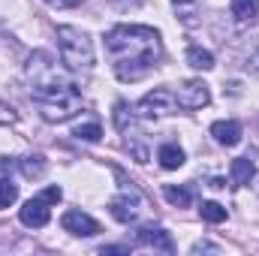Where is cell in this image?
Masks as SVG:
<instances>
[{
  "label": "cell",
  "mask_w": 259,
  "mask_h": 256,
  "mask_svg": "<svg viewBox=\"0 0 259 256\" xmlns=\"http://www.w3.org/2000/svg\"><path fill=\"white\" fill-rule=\"evenodd\" d=\"M106 52L121 81H139L160 61V33L145 24H118L106 33Z\"/></svg>",
  "instance_id": "1"
},
{
  "label": "cell",
  "mask_w": 259,
  "mask_h": 256,
  "mask_svg": "<svg viewBox=\"0 0 259 256\" xmlns=\"http://www.w3.org/2000/svg\"><path fill=\"white\" fill-rule=\"evenodd\" d=\"M27 72H30V78H33L30 97H33V103L39 106V112H42L46 121H66V118H72V115L81 109V94L75 91L72 81H64V78L55 72V66L49 64L46 55L30 58Z\"/></svg>",
  "instance_id": "2"
},
{
  "label": "cell",
  "mask_w": 259,
  "mask_h": 256,
  "mask_svg": "<svg viewBox=\"0 0 259 256\" xmlns=\"http://www.w3.org/2000/svg\"><path fill=\"white\" fill-rule=\"evenodd\" d=\"M58 49H61V58L69 69H91L94 66V42L84 30L78 27H58Z\"/></svg>",
  "instance_id": "3"
},
{
  "label": "cell",
  "mask_w": 259,
  "mask_h": 256,
  "mask_svg": "<svg viewBox=\"0 0 259 256\" xmlns=\"http://www.w3.org/2000/svg\"><path fill=\"white\" fill-rule=\"evenodd\" d=\"M178 109H181L178 97H175L172 91H166V88L151 91L148 97H142V100L133 106V112H136L139 118H166V115H175Z\"/></svg>",
  "instance_id": "4"
},
{
  "label": "cell",
  "mask_w": 259,
  "mask_h": 256,
  "mask_svg": "<svg viewBox=\"0 0 259 256\" xmlns=\"http://www.w3.org/2000/svg\"><path fill=\"white\" fill-rule=\"evenodd\" d=\"M109 211H112V217H115L118 223H136V220L142 217V211H145V199L139 196V190L124 187L121 196H115V199L109 202Z\"/></svg>",
  "instance_id": "5"
},
{
  "label": "cell",
  "mask_w": 259,
  "mask_h": 256,
  "mask_svg": "<svg viewBox=\"0 0 259 256\" xmlns=\"http://www.w3.org/2000/svg\"><path fill=\"white\" fill-rule=\"evenodd\" d=\"M52 202L46 199V196H33V199H27L24 202V208L18 211V220L24 223V226H30V229H42L49 220H52V208H49Z\"/></svg>",
  "instance_id": "6"
},
{
  "label": "cell",
  "mask_w": 259,
  "mask_h": 256,
  "mask_svg": "<svg viewBox=\"0 0 259 256\" xmlns=\"http://www.w3.org/2000/svg\"><path fill=\"white\" fill-rule=\"evenodd\" d=\"M175 97H178L181 109H202V106H208V103H211V91H208V84H205V81H199V78H190V81L178 84Z\"/></svg>",
  "instance_id": "7"
},
{
  "label": "cell",
  "mask_w": 259,
  "mask_h": 256,
  "mask_svg": "<svg viewBox=\"0 0 259 256\" xmlns=\"http://www.w3.org/2000/svg\"><path fill=\"white\" fill-rule=\"evenodd\" d=\"M136 244L151 247V250H163V253H175V241L166 229L160 226H139L136 229Z\"/></svg>",
  "instance_id": "8"
},
{
  "label": "cell",
  "mask_w": 259,
  "mask_h": 256,
  "mask_svg": "<svg viewBox=\"0 0 259 256\" xmlns=\"http://www.w3.org/2000/svg\"><path fill=\"white\" fill-rule=\"evenodd\" d=\"M61 226H64V232L78 235V238H91V235L100 232V223L91 214H84V211H66L61 217Z\"/></svg>",
  "instance_id": "9"
},
{
  "label": "cell",
  "mask_w": 259,
  "mask_h": 256,
  "mask_svg": "<svg viewBox=\"0 0 259 256\" xmlns=\"http://www.w3.org/2000/svg\"><path fill=\"white\" fill-rule=\"evenodd\" d=\"M211 136H214L220 145L235 148V145L241 142V124H238V121H217V124H211Z\"/></svg>",
  "instance_id": "10"
},
{
  "label": "cell",
  "mask_w": 259,
  "mask_h": 256,
  "mask_svg": "<svg viewBox=\"0 0 259 256\" xmlns=\"http://www.w3.org/2000/svg\"><path fill=\"white\" fill-rule=\"evenodd\" d=\"M229 175H232V187H244L253 178V163L247 157H235L232 166H229Z\"/></svg>",
  "instance_id": "11"
},
{
  "label": "cell",
  "mask_w": 259,
  "mask_h": 256,
  "mask_svg": "<svg viewBox=\"0 0 259 256\" xmlns=\"http://www.w3.org/2000/svg\"><path fill=\"white\" fill-rule=\"evenodd\" d=\"M157 160H160L163 169H181V166H184V151H181L178 145L166 142V145L157 151Z\"/></svg>",
  "instance_id": "12"
},
{
  "label": "cell",
  "mask_w": 259,
  "mask_h": 256,
  "mask_svg": "<svg viewBox=\"0 0 259 256\" xmlns=\"http://www.w3.org/2000/svg\"><path fill=\"white\" fill-rule=\"evenodd\" d=\"M259 12V0H232V15L241 21V24H253V18H256Z\"/></svg>",
  "instance_id": "13"
},
{
  "label": "cell",
  "mask_w": 259,
  "mask_h": 256,
  "mask_svg": "<svg viewBox=\"0 0 259 256\" xmlns=\"http://www.w3.org/2000/svg\"><path fill=\"white\" fill-rule=\"evenodd\" d=\"M187 64L193 69H214V55L208 49H199V46H190L187 49Z\"/></svg>",
  "instance_id": "14"
},
{
  "label": "cell",
  "mask_w": 259,
  "mask_h": 256,
  "mask_svg": "<svg viewBox=\"0 0 259 256\" xmlns=\"http://www.w3.org/2000/svg\"><path fill=\"white\" fill-rule=\"evenodd\" d=\"M163 196H166V202H172L175 208H187L190 202H193V190L190 187H163Z\"/></svg>",
  "instance_id": "15"
},
{
  "label": "cell",
  "mask_w": 259,
  "mask_h": 256,
  "mask_svg": "<svg viewBox=\"0 0 259 256\" xmlns=\"http://www.w3.org/2000/svg\"><path fill=\"white\" fill-rule=\"evenodd\" d=\"M199 214H202L205 223H223V220H226V208H223L220 202H202Z\"/></svg>",
  "instance_id": "16"
},
{
  "label": "cell",
  "mask_w": 259,
  "mask_h": 256,
  "mask_svg": "<svg viewBox=\"0 0 259 256\" xmlns=\"http://www.w3.org/2000/svg\"><path fill=\"white\" fill-rule=\"evenodd\" d=\"M72 136H75V139H81V142H100L103 127H100L97 121H91V124H78V127L72 130Z\"/></svg>",
  "instance_id": "17"
},
{
  "label": "cell",
  "mask_w": 259,
  "mask_h": 256,
  "mask_svg": "<svg viewBox=\"0 0 259 256\" xmlns=\"http://www.w3.org/2000/svg\"><path fill=\"white\" fill-rule=\"evenodd\" d=\"M21 172H24V178L42 175V172H46V157H39V154H33V157H24V160H21Z\"/></svg>",
  "instance_id": "18"
},
{
  "label": "cell",
  "mask_w": 259,
  "mask_h": 256,
  "mask_svg": "<svg viewBox=\"0 0 259 256\" xmlns=\"http://www.w3.org/2000/svg\"><path fill=\"white\" fill-rule=\"evenodd\" d=\"M18 199V184H12L9 178H0V208H9Z\"/></svg>",
  "instance_id": "19"
},
{
  "label": "cell",
  "mask_w": 259,
  "mask_h": 256,
  "mask_svg": "<svg viewBox=\"0 0 259 256\" xmlns=\"http://www.w3.org/2000/svg\"><path fill=\"white\" fill-rule=\"evenodd\" d=\"M193 253H220V247L208 244V241H199V244H193Z\"/></svg>",
  "instance_id": "20"
},
{
  "label": "cell",
  "mask_w": 259,
  "mask_h": 256,
  "mask_svg": "<svg viewBox=\"0 0 259 256\" xmlns=\"http://www.w3.org/2000/svg\"><path fill=\"white\" fill-rule=\"evenodd\" d=\"M49 6H55V9H72V6H78V3H84V0H46Z\"/></svg>",
  "instance_id": "21"
},
{
  "label": "cell",
  "mask_w": 259,
  "mask_h": 256,
  "mask_svg": "<svg viewBox=\"0 0 259 256\" xmlns=\"http://www.w3.org/2000/svg\"><path fill=\"white\" fill-rule=\"evenodd\" d=\"M100 253H130V247H124V244H109V247H100Z\"/></svg>",
  "instance_id": "22"
},
{
  "label": "cell",
  "mask_w": 259,
  "mask_h": 256,
  "mask_svg": "<svg viewBox=\"0 0 259 256\" xmlns=\"http://www.w3.org/2000/svg\"><path fill=\"white\" fill-rule=\"evenodd\" d=\"M109 3H115V6H121V9H127V6H139V0H109Z\"/></svg>",
  "instance_id": "23"
},
{
  "label": "cell",
  "mask_w": 259,
  "mask_h": 256,
  "mask_svg": "<svg viewBox=\"0 0 259 256\" xmlns=\"http://www.w3.org/2000/svg\"><path fill=\"white\" fill-rule=\"evenodd\" d=\"M175 3H193V0H175Z\"/></svg>",
  "instance_id": "24"
}]
</instances>
